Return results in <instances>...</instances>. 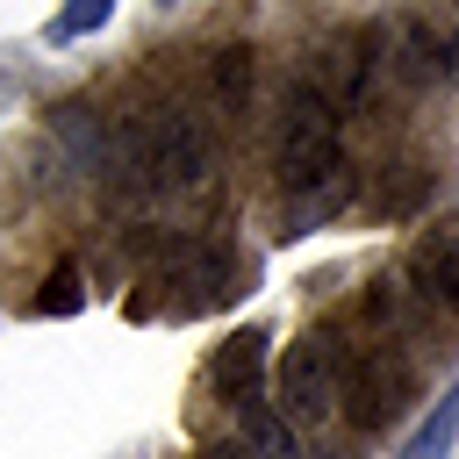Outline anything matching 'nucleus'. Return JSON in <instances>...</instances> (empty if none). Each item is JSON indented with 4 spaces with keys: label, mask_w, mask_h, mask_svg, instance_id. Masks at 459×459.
<instances>
[{
    "label": "nucleus",
    "mask_w": 459,
    "mask_h": 459,
    "mask_svg": "<svg viewBox=\"0 0 459 459\" xmlns=\"http://www.w3.org/2000/svg\"><path fill=\"white\" fill-rule=\"evenodd\" d=\"M351 158H344V108L301 72L287 93H280V122H273V179L287 201H308L323 194L330 179H344Z\"/></svg>",
    "instance_id": "obj_1"
},
{
    "label": "nucleus",
    "mask_w": 459,
    "mask_h": 459,
    "mask_svg": "<svg viewBox=\"0 0 459 459\" xmlns=\"http://www.w3.org/2000/svg\"><path fill=\"white\" fill-rule=\"evenodd\" d=\"M337 394H344V351L330 344V330L294 337V344L280 351V366H273V402H280L301 430H316V423H330Z\"/></svg>",
    "instance_id": "obj_2"
},
{
    "label": "nucleus",
    "mask_w": 459,
    "mask_h": 459,
    "mask_svg": "<svg viewBox=\"0 0 459 459\" xmlns=\"http://www.w3.org/2000/svg\"><path fill=\"white\" fill-rule=\"evenodd\" d=\"M143 122H151V186H158V194H194V186L208 179V165H215L201 115L158 108V115H143Z\"/></svg>",
    "instance_id": "obj_3"
},
{
    "label": "nucleus",
    "mask_w": 459,
    "mask_h": 459,
    "mask_svg": "<svg viewBox=\"0 0 459 459\" xmlns=\"http://www.w3.org/2000/svg\"><path fill=\"white\" fill-rule=\"evenodd\" d=\"M409 387H416V366H409L402 351L373 344V351H359V359L344 366V416H351L359 430H380V423L402 416Z\"/></svg>",
    "instance_id": "obj_4"
},
{
    "label": "nucleus",
    "mask_w": 459,
    "mask_h": 459,
    "mask_svg": "<svg viewBox=\"0 0 459 459\" xmlns=\"http://www.w3.org/2000/svg\"><path fill=\"white\" fill-rule=\"evenodd\" d=\"M387 72L409 93L459 79V29H445L437 14H402L394 22V43H387Z\"/></svg>",
    "instance_id": "obj_5"
},
{
    "label": "nucleus",
    "mask_w": 459,
    "mask_h": 459,
    "mask_svg": "<svg viewBox=\"0 0 459 459\" xmlns=\"http://www.w3.org/2000/svg\"><path fill=\"white\" fill-rule=\"evenodd\" d=\"M165 280L186 287L172 301V316H201V308H215V301L237 294V251L230 244H208V237H179L165 251Z\"/></svg>",
    "instance_id": "obj_6"
},
{
    "label": "nucleus",
    "mask_w": 459,
    "mask_h": 459,
    "mask_svg": "<svg viewBox=\"0 0 459 459\" xmlns=\"http://www.w3.org/2000/svg\"><path fill=\"white\" fill-rule=\"evenodd\" d=\"M265 344H273V337H265L258 323H251V330H230V344H222V351H215V366H208V380H215V394H222V402H237V409H244V402H258Z\"/></svg>",
    "instance_id": "obj_7"
},
{
    "label": "nucleus",
    "mask_w": 459,
    "mask_h": 459,
    "mask_svg": "<svg viewBox=\"0 0 459 459\" xmlns=\"http://www.w3.org/2000/svg\"><path fill=\"white\" fill-rule=\"evenodd\" d=\"M430 186H437V179H430L423 158L387 151V158L373 165V194H366V201H373V215H416V208L430 201Z\"/></svg>",
    "instance_id": "obj_8"
},
{
    "label": "nucleus",
    "mask_w": 459,
    "mask_h": 459,
    "mask_svg": "<svg viewBox=\"0 0 459 459\" xmlns=\"http://www.w3.org/2000/svg\"><path fill=\"white\" fill-rule=\"evenodd\" d=\"M237 437H244L251 459H308V452H301V423H294L280 402H265V394L237 409Z\"/></svg>",
    "instance_id": "obj_9"
},
{
    "label": "nucleus",
    "mask_w": 459,
    "mask_h": 459,
    "mask_svg": "<svg viewBox=\"0 0 459 459\" xmlns=\"http://www.w3.org/2000/svg\"><path fill=\"white\" fill-rule=\"evenodd\" d=\"M108 129H115V122H100L86 100L50 108V136L72 151V165H79V172H100V158H108Z\"/></svg>",
    "instance_id": "obj_10"
},
{
    "label": "nucleus",
    "mask_w": 459,
    "mask_h": 459,
    "mask_svg": "<svg viewBox=\"0 0 459 459\" xmlns=\"http://www.w3.org/2000/svg\"><path fill=\"white\" fill-rule=\"evenodd\" d=\"M409 273H416V287H423V301L437 316H459V230L437 237V244H423V258Z\"/></svg>",
    "instance_id": "obj_11"
},
{
    "label": "nucleus",
    "mask_w": 459,
    "mask_h": 459,
    "mask_svg": "<svg viewBox=\"0 0 459 459\" xmlns=\"http://www.w3.org/2000/svg\"><path fill=\"white\" fill-rule=\"evenodd\" d=\"M251 79H258V50H251V43H222V50L208 57V93H215L222 115H244Z\"/></svg>",
    "instance_id": "obj_12"
},
{
    "label": "nucleus",
    "mask_w": 459,
    "mask_h": 459,
    "mask_svg": "<svg viewBox=\"0 0 459 459\" xmlns=\"http://www.w3.org/2000/svg\"><path fill=\"white\" fill-rule=\"evenodd\" d=\"M366 308H373V323H380V330H416V323L430 316V301H423L416 273H380V280H373V294H366Z\"/></svg>",
    "instance_id": "obj_13"
},
{
    "label": "nucleus",
    "mask_w": 459,
    "mask_h": 459,
    "mask_svg": "<svg viewBox=\"0 0 459 459\" xmlns=\"http://www.w3.org/2000/svg\"><path fill=\"white\" fill-rule=\"evenodd\" d=\"M452 437H459V387L437 394V409L416 423V437L402 445V459H452Z\"/></svg>",
    "instance_id": "obj_14"
},
{
    "label": "nucleus",
    "mask_w": 459,
    "mask_h": 459,
    "mask_svg": "<svg viewBox=\"0 0 459 459\" xmlns=\"http://www.w3.org/2000/svg\"><path fill=\"white\" fill-rule=\"evenodd\" d=\"M108 14H115V0H65V7L50 14V43H79V36H93Z\"/></svg>",
    "instance_id": "obj_15"
},
{
    "label": "nucleus",
    "mask_w": 459,
    "mask_h": 459,
    "mask_svg": "<svg viewBox=\"0 0 459 459\" xmlns=\"http://www.w3.org/2000/svg\"><path fill=\"white\" fill-rule=\"evenodd\" d=\"M79 301H86V294H79V273L57 265V273H43V294H36L29 308H36V316H79Z\"/></svg>",
    "instance_id": "obj_16"
},
{
    "label": "nucleus",
    "mask_w": 459,
    "mask_h": 459,
    "mask_svg": "<svg viewBox=\"0 0 459 459\" xmlns=\"http://www.w3.org/2000/svg\"><path fill=\"white\" fill-rule=\"evenodd\" d=\"M201 459H251V452H244V445H208Z\"/></svg>",
    "instance_id": "obj_17"
},
{
    "label": "nucleus",
    "mask_w": 459,
    "mask_h": 459,
    "mask_svg": "<svg viewBox=\"0 0 459 459\" xmlns=\"http://www.w3.org/2000/svg\"><path fill=\"white\" fill-rule=\"evenodd\" d=\"M452 14H459V0H452Z\"/></svg>",
    "instance_id": "obj_18"
}]
</instances>
